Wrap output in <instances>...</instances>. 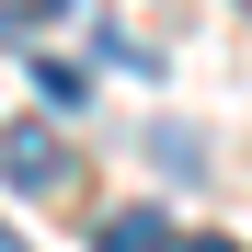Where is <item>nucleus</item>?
<instances>
[{"mask_svg": "<svg viewBox=\"0 0 252 252\" xmlns=\"http://www.w3.org/2000/svg\"><path fill=\"white\" fill-rule=\"evenodd\" d=\"M92 252H172V218H160V206H115L92 229Z\"/></svg>", "mask_w": 252, "mask_h": 252, "instance_id": "2", "label": "nucleus"}, {"mask_svg": "<svg viewBox=\"0 0 252 252\" xmlns=\"http://www.w3.org/2000/svg\"><path fill=\"white\" fill-rule=\"evenodd\" d=\"M0 252H23V229H12V218H0Z\"/></svg>", "mask_w": 252, "mask_h": 252, "instance_id": "6", "label": "nucleus"}, {"mask_svg": "<svg viewBox=\"0 0 252 252\" xmlns=\"http://www.w3.org/2000/svg\"><path fill=\"white\" fill-rule=\"evenodd\" d=\"M0 34H12V12H0Z\"/></svg>", "mask_w": 252, "mask_h": 252, "instance_id": "7", "label": "nucleus"}, {"mask_svg": "<svg viewBox=\"0 0 252 252\" xmlns=\"http://www.w3.org/2000/svg\"><path fill=\"white\" fill-rule=\"evenodd\" d=\"M12 12H69V0H12Z\"/></svg>", "mask_w": 252, "mask_h": 252, "instance_id": "5", "label": "nucleus"}, {"mask_svg": "<svg viewBox=\"0 0 252 252\" xmlns=\"http://www.w3.org/2000/svg\"><path fill=\"white\" fill-rule=\"evenodd\" d=\"M34 92H46L58 115H80V103H92V69H69V58H34Z\"/></svg>", "mask_w": 252, "mask_h": 252, "instance_id": "3", "label": "nucleus"}, {"mask_svg": "<svg viewBox=\"0 0 252 252\" xmlns=\"http://www.w3.org/2000/svg\"><path fill=\"white\" fill-rule=\"evenodd\" d=\"M241 12H252V0H241Z\"/></svg>", "mask_w": 252, "mask_h": 252, "instance_id": "8", "label": "nucleus"}, {"mask_svg": "<svg viewBox=\"0 0 252 252\" xmlns=\"http://www.w3.org/2000/svg\"><path fill=\"white\" fill-rule=\"evenodd\" d=\"M184 252H241V241H229V229H206V241H184Z\"/></svg>", "mask_w": 252, "mask_h": 252, "instance_id": "4", "label": "nucleus"}, {"mask_svg": "<svg viewBox=\"0 0 252 252\" xmlns=\"http://www.w3.org/2000/svg\"><path fill=\"white\" fill-rule=\"evenodd\" d=\"M0 172H12L23 195H46V184H69V149H58V126H34V115H12V126H0Z\"/></svg>", "mask_w": 252, "mask_h": 252, "instance_id": "1", "label": "nucleus"}]
</instances>
